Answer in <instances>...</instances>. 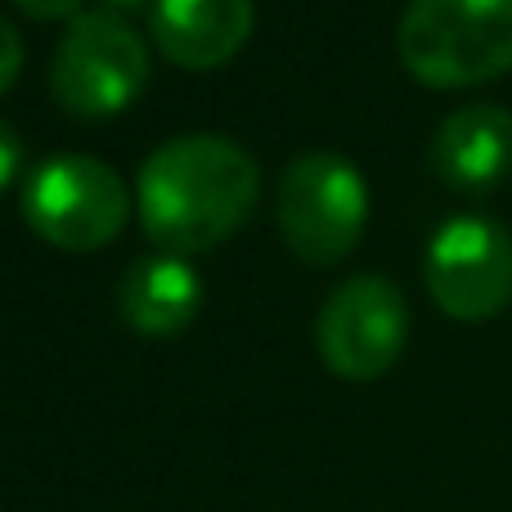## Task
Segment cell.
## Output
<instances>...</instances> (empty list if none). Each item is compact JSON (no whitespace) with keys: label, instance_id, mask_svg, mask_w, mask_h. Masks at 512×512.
<instances>
[{"label":"cell","instance_id":"6da1fadb","mask_svg":"<svg viewBox=\"0 0 512 512\" xmlns=\"http://www.w3.org/2000/svg\"><path fill=\"white\" fill-rule=\"evenodd\" d=\"M256 198H261L256 158L239 140L212 131L158 144L135 180L144 234L171 256L207 252L239 234Z\"/></svg>","mask_w":512,"mask_h":512},{"label":"cell","instance_id":"7a4b0ae2","mask_svg":"<svg viewBox=\"0 0 512 512\" xmlns=\"http://www.w3.org/2000/svg\"><path fill=\"white\" fill-rule=\"evenodd\" d=\"M409 77L436 90L512 72V0H409L396 27Z\"/></svg>","mask_w":512,"mask_h":512},{"label":"cell","instance_id":"3957f363","mask_svg":"<svg viewBox=\"0 0 512 512\" xmlns=\"http://www.w3.org/2000/svg\"><path fill=\"white\" fill-rule=\"evenodd\" d=\"M23 221L50 248L99 252L131 221V189L104 158L59 153L27 176Z\"/></svg>","mask_w":512,"mask_h":512},{"label":"cell","instance_id":"277c9868","mask_svg":"<svg viewBox=\"0 0 512 512\" xmlns=\"http://www.w3.org/2000/svg\"><path fill=\"white\" fill-rule=\"evenodd\" d=\"M149 81V45L117 9L77 14L54 50L50 95L63 113L99 122L140 99Z\"/></svg>","mask_w":512,"mask_h":512},{"label":"cell","instance_id":"5b68a950","mask_svg":"<svg viewBox=\"0 0 512 512\" xmlns=\"http://www.w3.org/2000/svg\"><path fill=\"white\" fill-rule=\"evenodd\" d=\"M274 221L301 261L333 265L360 243L369 221V185L342 153H301L279 176Z\"/></svg>","mask_w":512,"mask_h":512},{"label":"cell","instance_id":"8992f818","mask_svg":"<svg viewBox=\"0 0 512 512\" xmlns=\"http://www.w3.org/2000/svg\"><path fill=\"white\" fill-rule=\"evenodd\" d=\"M409 342V301L387 274H355L328 292L315 319V346L346 382H373Z\"/></svg>","mask_w":512,"mask_h":512},{"label":"cell","instance_id":"52a82bcc","mask_svg":"<svg viewBox=\"0 0 512 512\" xmlns=\"http://www.w3.org/2000/svg\"><path fill=\"white\" fill-rule=\"evenodd\" d=\"M423 279L450 319H495L512 301V234L490 216H454L427 243Z\"/></svg>","mask_w":512,"mask_h":512},{"label":"cell","instance_id":"ba28073f","mask_svg":"<svg viewBox=\"0 0 512 512\" xmlns=\"http://www.w3.org/2000/svg\"><path fill=\"white\" fill-rule=\"evenodd\" d=\"M252 23V0H153V41L185 72L225 68L248 45Z\"/></svg>","mask_w":512,"mask_h":512},{"label":"cell","instance_id":"9c48e42d","mask_svg":"<svg viewBox=\"0 0 512 512\" xmlns=\"http://www.w3.org/2000/svg\"><path fill=\"white\" fill-rule=\"evenodd\" d=\"M432 171L450 189L486 194L512 171V113L504 104H463L436 126Z\"/></svg>","mask_w":512,"mask_h":512},{"label":"cell","instance_id":"30bf717a","mask_svg":"<svg viewBox=\"0 0 512 512\" xmlns=\"http://www.w3.org/2000/svg\"><path fill=\"white\" fill-rule=\"evenodd\" d=\"M198 306H203L198 270L185 256H171V252L135 261L122 274V288H117V310L144 337H171L180 328H189Z\"/></svg>","mask_w":512,"mask_h":512},{"label":"cell","instance_id":"8fae6325","mask_svg":"<svg viewBox=\"0 0 512 512\" xmlns=\"http://www.w3.org/2000/svg\"><path fill=\"white\" fill-rule=\"evenodd\" d=\"M23 59H27L23 32H18V27L9 23L5 14H0V95H5V90L18 81V72H23Z\"/></svg>","mask_w":512,"mask_h":512},{"label":"cell","instance_id":"7c38bea8","mask_svg":"<svg viewBox=\"0 0 512 512\" xmlns=\"http://www.w3.org/2000/svg\"><path fill=\"white\" fill-rule=\"evenodd\" d=\"M18 171H23V140H18V131L0 117V194L18 180Z\"/></svg>","mask_w":512,"mask_h":512},{"label":"cell","instance_id":"4fadbf2b","mask_svg":"<svg viewBox=\"0 0 512 512\" xmlns=\"http://www.w3.org/2000/svg\"><path fill=\"white\" fill-rule=\"evenodd\" d=\"M27 18L36 23H54V18H77L81 14V0H14Z\"/></svg>","mask_w":512,"mask_h":512},{"label":"cell","instance_id":"5bb4252c","mask_svg":"<svg viewBox=\"0 0 512 512\" xmlns=\"http://www.w3.org/2000/svg\"><path fill=\"white\" fill-rule=\"evenodd\" d=\"M113 9H140V5H149V0H108Z\"/></svg>","mask_w":512,"mask_h":512}]
</instances>
